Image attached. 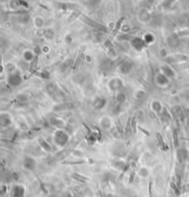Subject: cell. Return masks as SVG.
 Wrapping results in <instances>:
<instances>
[{"instance_id":"11","label":"cell","mask_w":189,"mask_h":197,"mask_svg":"<svg viewBox=\"0 0 189 197\" xmlns=\"http://www.w3.org/2000/svg\"><path fill=\"white\" fill-rule=\"evenodd\" d=\"M12 178L14 179L15 181H17L19 179V174L18 173H12Z\"/></svg>"},{"instance_id":"1","label":"cell","mask_w":189,"mask_h":197,"mask_svg":"<svg viewBox=\"0 0 189 197\" xmlns=\"http://www.w3.org/2000/svg\"><path fill=\"white\" fill-rule=\"evenodd\" d=\"M37 166V161L34 157L30 156H26L22 161V168L28 171H32Z\"/></svg>"},{"instance_id":"8","label":"cell","mask_w":189,"mask_h":197,"mask_svg":"<svg viewBox=\"0 0 189 197\" xmlns=\"http://www.w3.org/2000/svg\"><path fill=\"white\" fill-rule=\"evenodd\" d=\"M170 189L173 191V192L176 196H180L182 194V190L178 187V185L176 184L175 182H173V181L170 182Z\"/></svg>"},{"instance_id":"10","label":"cell","mask_w":189,"mask_h":197,"mask_svg":"<svg viewBox=\"0 0 189 197\" xmlns=\"http://www.w3.org/2000/svg\"><path fill=\"white\" fill-rule=\"evenodd\" d=\"M182 191L184 192H189V183H186V185H184L182 187Z\"/></svg>"},{"instance_id":"7","label":"cell","mask_w":189,"mask_h":197,"mask_svg":"<svg viewBox=\"0 0 189 197\" xmlns=\"http://www.w3.org/2000/svg\"><path fill=\"white\" fill-rule=\"evenodd\" d=\"M138 175L142 179H147L149 176V170L147 167H140L138 170Z\"/></svg>"},{"instance_id":"4","label":"cell","mask_w":189,"mask_h":197,"mask_svg":"<svg viewBox=\"0 0 189 197\" xmlns=\"http://www.w3.org/2000/svg\"><path fill=\"white\" fill-rule=\"evenodd\" d=\"M71 178L73 179V180L78 182V183H81V184H84V183H86L87 182H89L90 181V179L84 176V175H81L80 173H78V172H74L72 174V176Z\"/></svg>"},{"instance_id":"2","label":"cell","mask_w":189,"mask_h":197,"mask_svg":"<svg viewBox=\"0 0 189 197\" xmlns=\"http://www.w3.org/2000/svg\"><path fill=\"white\" fill-rule=\"evenodd\" d=\"M54 140L55 143L57 145L58 147H63L67 144L68 136L65 132L64 131H57L55 134H54Z\"/></svg>"},{"instance_id":"5","label":"cell","mask_w":189,"mask_h":197,"mask_svg":"<svg viewBox=\"0 0 189 197\" xmlns=\"http://www.w3.org/2000/svg\"><path fill=\"white\" fill-rule=\"evenodd\" d=\"M38 143H39V145H40V147H41L45 152H51V151H52V147L49 145V143L46 142V140H45V138L39 137V138H38Z\"/></svg>"},{"instance_id":"12","label":"cell","mask_w":189,"mask_h":197,"mask_svg":"<svg viewBox=\"0 0 189 197\" xmlns=\"http://www.w3.org/2000/svg\"><path fill=\"white\" fill-rule=\"evenodd\" d=\"M77 197H84V196H77Z\"/></svg>"},{"instance_id":"9","label":"cell","mask_w":189,"mask_h":197,"mask_svg":"<svg viewBox=\"0 0 189 197\" xmlns=\"http://www.w3.org/2000/svg\"><path fill=\"white\" fill-rule=\"evenodd\" d=\"M60 197H74V194L71 191H65L64 192L61 194Z\"/></svg>"},{"instance_id":"6","label":"cell","mask_w":189,"mask_h":197,"mask_svg":"<svg viewBox=\"0 0 189 197\" xmlns=\"http://www.w3.org/2000/svg\"><path fill=\"white\" fill-rule=\"evenodd\" d=\"M177 159L180 163L181 162H184V160H186L187 159V152L186 149H184V148H181V149H179L177 151Z\"/></svg>"},{"instance_id":"3","label":"cell","mask_w":189,"mask_h":197,"mask_svg":"<svg viewBox=\"0 0 189 197\" xmlns=\"http://www.w3.org/2000/svg\"><path fill=\"white\" fill-rule=\"evenodd\" d=\"M26 189L23 184L15 183L11 189V197H25Z\"/></svg>"}]
</instances>
